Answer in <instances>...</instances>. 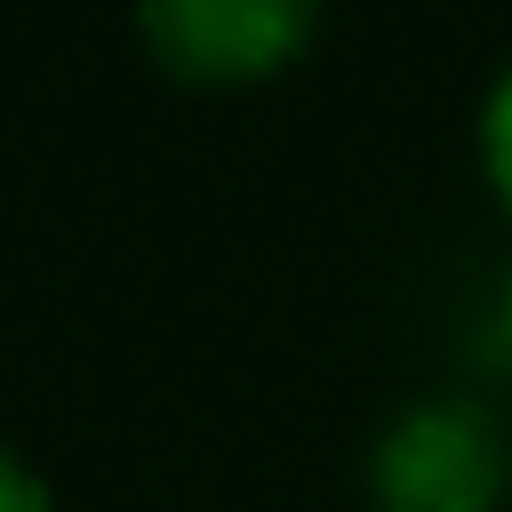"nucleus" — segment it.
Masks as SVG:
<instances>
[{
	"label": "nucleus",
	"instance_id": "obj_1",
	"mask_svg": "<svg viewBox=\"0 0 512 512\" xmlns=\"http://www.w3.org/2000/svg\"><path fill=\"white\" fill-rule=\"evenodd\" d=\"M136 16L176 80H272L304 56L320 0H144Z\"/></svg>",
	"mask_w": 512,
	"mask_h": 512
},
{
	"label": "nucleus",
	"instance_id": "obj_2",
	"mask_svg": "<svg viewBox=\"0 0 512 512\" xmlns=\"http://www.w3.org/2000/svg\"><path fill=\"white\" fill-rule=\"evenodd\" d=\"M496 496H504V440L480 408H416L376 448L384 512H496Z\"/></svg>",
	"mask_w": 512,
	"mask_h": 512
},
{
	"label": "nucleus",
	"instance_id": "obj_5",
	"mask_svg": "<svg viewBox=\"0 0 512 512\" xmlns=\"http://www.w3.org/2000/svg\"><path fill=\"white\" fill-rule=\"evenodd\" d=\"M496 328H504V352H512V280H504V304H496Z\"/></svg>",
	"mask_w": 512,
	"mask_h": 512
},
{
	"label": "nucleus",
	"instance_id": "obj_3",
	"mask_svg": "<svg viewBox=\"0 0 512 512\" xmlns=\"http://www.w3.org/2000/svg\"><path fill=\"white\" fill-rule=\"evenodd\" d=\"M480 160H488L496 200L512 208V64H504V80L488 88V112H480Z\"/></svg>",
	"mask_w": 512,
	"mask_h": 512
},
{
	"label": "nucleus",
	"instance_id": "obj_4",
	"mask_svg": "<svg viewBox=\"0 0 512 512\" xmlns=\"http://www.w3.org/2000/svg\"><path fill=\"white\" fill-rule=\"evenodd\" d=\"M0 512H48V496H40V480L0 448Z\"/></svg>",
	"mask_w": 512,
	"mask_h": 512
}]
</instances>
